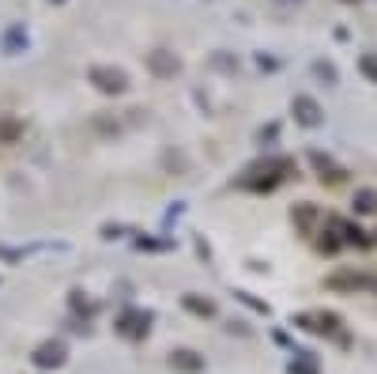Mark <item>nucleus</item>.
<instances>
[{
  "instance_id": "1",
  "label": "nucleus",
  "mask_w": 377,
  "mask_h": 374,
  "mask_svg": "<svg viewBox=\"0 0 377 374\" xmlns=\"http://www.w3.org/2000/svg\"><path fill=\"white\" fill-rule=\"evenodd\" d=\"M294 174V163L291 159H264V163H257V167H249L246 170V178H238V185L241 189H275V185H280L283 178H291Z\"/></svg>"
},
{
  "instance_id": "2",
  "label": "nucleus",
  "mask_w": 377,
  "mask_h": 374,
  "mask_svg": "<svg viewBox=\"0 0 377 374\" xmlns=\"http://www.w3.org/2000/svg\"><path fill=\"white\" fill-rule=\"evenodd\" d=\"M87 80H91L102 95L128 91V76L121 72V69H109V64H91V69H87Z\"/></svg>"
},
{
  "instance_id": "3",
  "label": "nucleus",
  "mask_w": 377,
  "mask_h": 374,
  "mask_svg": "<svg viewBox=\"0 0 377 374\" xmlns=\"http://www.w3.org/2000/svg\"><path fill=\"white\" fill-rule=\"evenodd\" d=\"M294 121L298 125H306V129H317L321 121H325V114H321V106H317V98H309V95H294Z\"/></svg>"
},
{
  "instance_id": "4",
  "label": "nucleus",
  "mask_w": 377,
  "mask_h": 374,
  "mask_svg": "<svg viewBox=\"0 0 377 374\" xmlns=\"http://www.w3.org/2000/svg\"><path fill=\"white\" fill-rule=\"evenodd\" d=\"M148 69L155 76H174V72H181V61L170 49H155V53H148Z\"/></svg>"
},
{
  "instance_id": "5",
  "label": "nucleus",
  "mask_w": 377,
  "mask_h": 374,
  "mask_svg": "<svg viewBox=\"0 0 377 374\" xmlns=\"http://www.w3.org/2000/svg\"><path fill=\"white\" fill-rule=\"evenodd\" d=\"M30 46V38H27V27L23 23H12L4 30V53L8 57H16V53H23Z\"/></svg>"
},
{
  "instance_id": "6",
  "label": "nucleus",
  "mask_w": 377,
  "mask_h": 374,
  "mask_svg": "<svg viewBox=\"0 0 377 374\" xmlns=\"http://www.w3.org/2000/svg\"><path fill=\"white\" fill-rule=\"evenodd\" d=\"M313 167L321 170V178H328V182H340V178H343V170H340L328 156H321V151H313Z\"/></svg>"
},
{
  "instance_id": "7",
  "label": "nucleus",
  "mask_w": 377,
  "mask_h": 374,
  "mask_svg": "<svg viewBox=\"0 0 377 374\" xmlns=\"http://www.w3.org/2000/svg\"><path fill=\"white\" fill-rule=\"evenodd\" d=\"M19 133H23V121H16V117H0V140H4V144H12Z\"/></svg>"
},
{
  "instance_id": "8",
  "label": "nucleus",
  "mask_w": 377,
  "mask_h": 374,
  "mask_svg": "<svg viewBox=\"0 0 377 374\" xmlns=\"http://www.w3.org/2000/svg\"><path fill=\"white\" fill-rule=\"evenodd\" d=\"M359 72L366 76V80L377 83V53H362V57H359Z\"/></svg>"
},
{
  "instance_id": "9",
  "label": "nucleus",
  "mask_w": 377,
  "mask_h": 374,
  "mask_svg": "<svg viewBox=\"0 0 377 374\" xmlns=\"http://www.w3.org/2000/svg\"><path fill=\"white\" fill-rule=\"evenodd\" d=\"M373 208H377V193L362 189L359 197H354V212H373Z\"/></svg>"
},
{
  "instance_id": "10",
  "label": "nucleus",
  "mask_w": 377,
  "mask_h": 374,
  "mask_svg": "<svg viewBox=\"0 0 377 374\" xmlns=\"http://www.w3.org/2000/svg\"><path fill=\"white\" fill-rule=\"evenodd\" d=\"M313 72H317V76H321V80H325V83H336V69H332L328 61H317V64H313Z\"/></svg>"
},
{
  "instance_id": "11",
  "label": "nucleus",
  "mask_w": 377,
  "mask_h": 374,
  "mask_svg": "<svg viewBox=\"0 0 377 374\" xmlns=\"http://www.w3.org/2000/svg\"><path fill=\"white\" fill-rule=\"evenodd\" d=\"M185 303L193 306V310H201V314H212V303H208V299H204V303H201V299H185Z\"/></svg>"
},
{
  "instance_id": "12",
  "label": "nucleus",
  "mask_w": 377,
  "mask_h": 374,
  "mask_svg": "<svg viewBox=\"0 0 377 374\" xmlns=\"http://www.w3.org/2000/svg\"><path fill=\"white\" fill-rule=\"evenodd\" d=\"M49 4H53V0H49Z\"/></svg>"
}]
</instances>
